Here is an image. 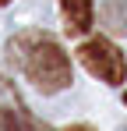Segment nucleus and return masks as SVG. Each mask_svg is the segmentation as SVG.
I'll return each instance as SVG.
<instances>
[{
    "mask_svg": "<svg viewBox=\"0 0 127 131\" xmlns=\"http://www.w3.org/2000/svg\"><path fill=\"white\" fill-rule=\"evenodd\" d=\"M11 53L25 78L39 92H64L71 85V60L60 50V43L46 32H21L11 39Z\"/></svg>",
    "mask_w": 127,
    "mask_h": 131,
    "instance_id": "1",
    "label": "nucleus"
},
{
    "mask_svg": "<svg viewBox=\"0 0 127 131\" xmlns=\"http://www.w3.org/2000/svg\"><path fill=\"white\" fill-rule=\"evenodd\" d=\"M78 60L85 64L88 74H95L106 85H120L127 78V60L109 39H88V43H81L78 46Z\"/></svg>",
    "mask_w": 127,
    "mask_h": 131,
    "instance_id": "2",
    "label": "nucleus"
},
{
    "mask_svg": "<svg viewBox=\"0 0 127 131\" xmlns=\"http://www.w3.org/2000/svg\"><path fill=\"white\" fill-rule=\"evenodd\" d=\"M64 18H67V32H88L92 28V0H60Z\"/></svg>",
    "mask_w": 127,
    "mask_h": 131,
    "instance_id": "3",
    "label": "nucleus"
},
{
    "mask_svg": "<svg viewBox=\"0 0 127 131\" xmlns=\"http://www.w3.org/2000/svg\"><path fill=\"white\" fill-rule=\"evenodd\" d=\"M0 131H49L46 124H39V121H32L28 113H25V106H14L7 110L4 117H0Z\"/></svg>",
    "mask_w": 127,
    "mask_h": 131,
    "instance_id": "4",
    "label": "nucleus"
},
{
    "mask_svg": "<svg viewBox=\"0 0 127 131\" xmlns=\"http://www.w3.org/2000/svg\"><path fill=\"white\" fill-rule=\"evenodd\" d=\"M103 21L113 28V32H127V0H106Z\"/></svg>",
    "mask_w": 127,
    "mask_h": 131,
    "instance_id": "5",
    "label": "nucleus"
},
{
    "mask_svg": "<svg viewBox=\"0 0 127 131\" xmlns=\"http://www.w3.org/2000/svg\"><path fill=\"white\" fill-rule=\"evenodd\" d=\"M67 131H95V128H88V124H71Z\"/></svg>",
    "mask_w": 127,
    "mask_h": 131,
    "instance_id": "6",
    "label": "nucleus"
},
{
    "mask_svg": "<svg viewBox=\"0 0 127 131\" xmlns=\"http://www.w3.org/2000/svg\"><path fill=\"white\" fill-rule=\"evenodd\" d=\"M4 4H11V0H0V7H4Z\"/></svg>",
    "mask_w": 127,
    "mask_h": 131,
    "instance_id": "7",
    "label": "nucleus"
},
{
    "mask_svg": "<svg viewBox=\"0 0 127 131\" xmlns=\"http://www.w3.org/2000/svg\"><path fill=\"white\" fill-rule=\"evenodd\" d=\"M124 103H127V96H124Z\"/></svg>",
    "mask_w": 127,
    "mask_h": 131,
    "instance_id": "8",
    "label": "nucleus"
},
{
    "mask_svg": "<svg viewBox=\"0 0 127 131\" xmlns=\"http://www.w3.org/2000/svg\"><path fill=\"white\" fill-rule=\"evenodd\" d=\"M124 131H127V128H124Z\"/></svg>",
    "mask_w": 127,
    "mask_h": 131,
    "instance_id": "9",
    "label": "nucleus"
}]
</instances>
